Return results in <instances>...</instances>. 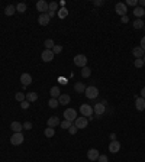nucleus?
<instances>
[{
  "mask_svg": "<svg viewBox=\"0 0 145 162\" xmlns=\"http://www.w3.org/2000/svg\"><path fill=\"white\" fill-rule=\"evenodd\" d=\"M48 9H49V3H46L45 0H39L36 3V10L41 12V13H48Z\"/></svg>",
  "mask_w": 145,
  "mask_h": 162,
  "instance_id": "obj_9",
  "label": "nucleus"
},
{
  "mask_svg": "<svg viewBox=\"0 0 145 162\" xmlns=\"http://www.w3.org/2000/svg\"><path fill=\"white\" fill-rule=\"evenodd\" d=\"M134 65L136 67V68H142V65H144V61H142V58H136L135 59Z\"/></svg>",
  "mask_w": 145,
  "mask_h": 162,
  "instance_id": "obj_34",
  "label": "nucleus"
},
{
  "mask_svg": "<svg viewBox=\"0 0 145 162\" xmlns=\"http://www.w3.org/2000/svg\"><path fill=\"white\" fill-rule=\"evenodd\" d=\"M64 117H66V120H68V122H74V120L77 119V111L74 110V108H67L66 111H64Z\"/></svg>",
  "mask_w": 145,
  "mask_h": 162,
  "instance_id": "obj_6",
  "label": "nucleus"
},
{
  "mask_svg": "<svg viewBox=\"0 0 145 162\" xmlns=\"http://www.w3.org/2000/svg\"><path fill=\"white\" fill-rule=\"evenodd\" d=\"M15 98H16L18 101H21V103H22V101H25V100H26V94H25V93H16Z\"/></svg>",
  "mask_w": 145,
  "mask_h": 162,
  "instance_id": "obj_33",
  "label": "nucleus"
},
{
  "mask_svg": "<svg viewBox=\"0 0 145 162\" xmlns=\"http://www.w3.org/2000/svg\"><path fill=\"white\" fill-rule=\"evenodd\" d=\"M93 4H94V6H103V4H105V1H103V0H94V1H93Z\"/></svg>",
  "mask_w": 145,
  "mask_h": 162,
  "instance_id": "obj_43",
  "label": "nucleus"
},
{
  "mask_svg": "<svg viewBox=\"0 0 145 162\" xmlns=\"http://www.w3.org/2000/svg\"><path fill=\"white\" fill-rule=\"evenodd\" d=\"M26 100L31 103V101H36L38 100V94L35 91H31V93H26Z\"/></svg>",
  "mask_w": 145,
  "mask_h": 162,
  "instance_id": "obj_25",
  "label": "nucleus"
},
{
  "mask_svg": "<svg viewBox=\"0 0 145 162\" xmlns=\"http://www.w3.org/2000/svg\"><path fill=\"white\" fill-rule=\"evenodd\" d=\"M74 64L80 67V68H84V67H87V56L83 54H78L74 56Z\"/></svg>",
  "mask_w": 145,
  "mask_h": 162,
  "instance_id": "obj_1",
  "label": "nucleus"
},
{
  "mask_svg": "<svg viewBox=\"0 0 145 162\" xmlns=\"http://www.w3.org/2000/svg\"><path fill=\"white\" fill-rule=\"evenodd\" d=\"M26 9H28L26 3H18V4H16V12H19V13H25Z\"/></svg>",
  "mask_w": 145,
  "mask_h": 162,
  "instance_id": "obj_26",
  "label": "nucleus"
},
{
  "mask_svg": "<svg viewBox=\"0 0 145 162\" xmlns=\"http://www.w3.org/2000/svg\"><path fill=\"white\" fill-rule=\"evenodd\" d=\"M97 162H109V159H107V156H106V155H100V156H99V159H97Z\"/></svg>",
  "mask_w": 145,
  "mask_h": 162,
  "instance_id": "obj_42",
  "label": "nucleus"
},
{
  "mask_svg": "<svg viewBox=\"0 0 145 162\" xmlns=\"http://www.w3.org/2000/svg\"><path fill=\"white\" fill-rule=\"evenodd\" d=\"M142 61H144V65H145V55H144V56H142Z\"/></svg>",
  "mask_w": 145,
  "mask_h": 162,
  "instance_id": "obj_49",
  "label": "nucleus"
},
{
  "mask_svg": "<svg viewBox=\"0 0 145 162\" xmlns=\"http://www.w3.org/2000/svg\"><path fill=\"white\" fill-rule=\"evenodd\" d=\"M115 12L122 18V16H126V12H128V7H126V4L125 3H116V6H115Z\"/></svg>",
  "mask_w": 145,
  "mask_h": 162,
  "instance_id": "obj_8",
  "label": "nucleus"
},
{
  "mask_svg": "<svg viewBox=\"0 0 145 162\" xmlns=\"http://www.w3.org/2000/svg\"><path fill=\"white\" fill-rule=\"evenodd\" d=\"M57 16H58L60 19H66L68 16V9L67 7H60L58 12H57Z\"/></svg>",
  "mask_w": 145,
  "mask_h": 162,
  "instance_id": "obj_19",
  "label": "nucleus"
},
{
  "mask_svg": "<svg viewBox=\"0 0 145 162\" xmlns=\"http://www.w3.org/2000/svg\"><path fill=\"white\" fill-rule=\"evenodd\" d=\"M58 7H60V4H58L57 1H51V3H49V9H48V12H54V13H57V12H58Z\"/></svg>",
  "mask_w": 145,
  "mask_h": 162,
  "instance_id": "obj_29",
  "label": "nucleus"
},
{
  "mask_svg": "<svg viewBox=\"0 0 145 162\" xmlns=\"http://www.w3.org/2000/svg\"><path fill=\"white\" fill-rule=\"evenodd\" d=\"M77 128H76V126H74V125H71V128H70V129H68V132H70V135H76V133H77Z\"/></svg>",
  "mask_w": 145,
  "mask_h": 162,
  "instance_id": "obj_38",
  "label": "nucleus"
},
{
  "mask_svg": "<svg viewBox=\"0 0 145 162\" xmlns=\"http://www.w3.org/2000/svg\"><path fill=\"white\" fill-rule=\"evenodd\" d=\"M80 113H81V116H84V117H90V116L93 114V107H91L90 104H81V106H80Z\"/></svg>",
  "mask_w": 145,
  "mask_h": 162,
  "instance_id": "obj_5",
  "label": "nucleus"
},
{
  "mask_svg": "<svg viewBox=\"0 0 145 162\" xmlns=\"http://www.w3.org/2000/svg\"><path fill=\"white\" fill-rule=\"evenodd\" d=\"M15 12H16V6H15V4H9V6L4 9V15H6V16H13Z\"/></svg>",
  "mask_w": 145,
  "mask_h": 162,
  "instance_id": "obj_22",
  "label": "nucleus"
},
{
  "mask_svg": "<svg viewBox=\"0 0 145 162\" xmlns=\"http://www.w3.org/2000/svg\"><path fill=\"white\" fill-rule=\"evenodd\" d=\"M58 103H60L61 106L68 104V103H70V96H68V94H61V96L58 97Z\"/></svg>",
  "mask_w": 145,
  "mask_h": 162,
  "instance_id": "obj_21",
  "label": "nucleus"
},
{
  "mask_svg": "<svg viewBox=\"0 0 145 162\" xmlns=\"http://www.w3.org/2000/svg\"><path fill=\"white\" fill-rule=\"evenodd\" d=\"M135 107H136V110H139V111H144L145 110V98H142V97L135 98Z\"/></svg>",
  "mask_w": 145,
  "mask_h": 162,
  "instance_id": "obj_15",
  "label": "nucleus"
},
{
  "mask_svg": "<svg viewBox=\"0 0 145 162\" xmlns=\"http://www.w3.org/2000/svg\"><path fill=\"white\" fill-rule=\"evenodd\" d=\"M51 21V18L48 16V13H41L39 16H38V22H39V25L41 26H46L48 23Z\"/></svg>",
  "mask_w": 145,
  "mask_h": 162,
  "instance_id": "obj_13",
  "label": "nucleus"
},
{
  "mask_svg": "<svg viewBox=\"0 0 145 162\" xmlns=\"http://www.w3.org/2000/svg\"><path fill=\"white\" fill-rule=\"evenodd\" d=\"M86 88H87V87L84 86L83 83H76V86H74V90H76L77 93H80V94H81V93H84V91H86Z\"/></svg>",
  "mask_w": 145,
  "mask_h": 162,
  "instance_id": "obj_24",
  "label": "nucleus"
},
{
  "mask_svg": "<svg viewBox=\"0 0 145 162\" xmlns=\"http://www.w3.org/2000/svg\"><path fill=\"white\" fill-rule=\"evenodd\" d=\"M141 48L145 51V36H142V39H141Z\"/></svg>",
  "mask_w": 145,
  "mask_h": 162,
  "instance_id": "obj_45",
  "label": "nucleus"
},
{
  "mask_svg": "<svg viewBox=\"0 0 145 162\" xmlns=\"http://www.w3.org/2000/svg\"><path fill=\"white\" fill-rule=\"evenodd\" d=\"M87 125H89V119L84 117V116H78L77 119L74 120V126L77 129H84V128H87Z\"/></svg>",
  "mask_w": 145,
  "mask_h": 162,
  "instance_id": "obj_3",
  "label": "nucleus"
},
{
  "mask_svg": "<svg viewBox=\"0 0 145 162\" xmlns=\"http://www.w3.org/2000/svg\"><path fill=\"white\" fill-rule=\"evenodd\" d=\"M84 94H86V97H87V98L93 100V98H96L97 96H99V90H97V87L90 86V87H87V88H86Z\"/></svg>",
  "mask_w": 145,
  "mask_h": 162,
  "instance_id": "obj_2",
  "label": "nucleus"
},
{
  "mask_svg": "<svg viewBox=\"0 0 145 162\" xmlns=\"http://www.w3.org/2000/svg\"><path fill=\"white\" fill-rule=\"evenodd\" d=\"M141 97H142V98H145V87H144V88H142V90H141Z\"/></svg>",
  "mask_w": 145,
  "mask_h": 162,
  "instance_id": "obj_47",
  "label": "nucleus"
},
{
  "mask_svg": "<svg viewBox=\"0 0 145 162\" xmlns=\"http://www.w3.org/2000/svg\"><path fill=\"white\" fill-rule=\"evenodd\" d=\"M29 106H31V104H29V101H28V100H25V101L21 103V107L25 108V110H26V108H29Z\"/></svg>",
  "mask_w": 145,
  "mask_h": 162,
  "instance_id": "obj_40",
  "label": "nucleus"
},
{
  "mask_svg": "<svg viewBox=\"0 0 145 162\" xmlns=\"http://www.w3.org/2000/svg\"><path fill=\"white\" fill-rule=\"evenodd\" d=\"M44 135L46 138H52V136L55 135V130H54V128H45Z\"/></svg>",
  "mask_w": 145,
  "mask_h": 162,
  "instance_id": "obj_27",
  "label": "nucleus"
},
{
  "mask_svg": "<svg viewBox=\"0 0 145 162\" xmlns=\"http://www.w3.org/2000/svg\"><path fill=\"white\" fill-rule=\"evenodd\" d=\"M48 106L51 108H57L60 106V103H58V98H49V101H48Z\"/></svg>",
  "mask_w": 145,
  "mask_h": 162,
  "instance_id": "obj_30",
  "label": "nucleus"
},
{
  "mask_svg": "<svg viewBox=\"0 0 145 162\" xmlns=\"http://www.w3.org/2000/svg\"><path fill=\"white\" fill-rule=\"evenodd\" d=\"M23 129L31 130L32 129V123H31V122H25V123H23Z\"/></svg>",
  "mask_w": 145,
  "mask_h": 162,
  "instance_id": "obj_39",
  "label": "nucleus"
},
{
  "mask_svg": "<svg viewBox=\"0 0 145 162\" xmlns=\"http://www.w3.org/2000/svg\"><path fill=\"white\" fill-rule=\"evenodd\" d=\"M132 55H134L135 58H142V56L145 55V51L141 48V46H136V48L132 49Z\"/></svg>",
  "mask_w": 145,
  "mask_h": 162,
  "instance_id": "obj_18",
  "label": "nucleus"
},
{
  "mask_svg": "<svg viewBox=\"0 0 145 162\" xmlns=\"http://www.w3.org/2000/svg\"><path fill=\"white\" fill-rule=\"evenodd\" d=\"M91 76V70H90L89 67H84V68H81V77L83 78H87V77Z\"/></svg>",
  "mask_w": 145,
  "mask_h": 162,
  "instance_id": "obj_28",
  "label": "nucleus"
},
{
  "mask_svg": "<svg viewBox=\"0 0 145 162\" xmlns=\"http://www.w3.org/2000/svg\"><path fill=\"white\" fill-rule=\"evenodd\" d=\"M109 151H110L112 153H118V152L121 151V143L118 141H112L110 143H109Z\"/></svg>",
  "mask_w": 145,
  "mask_h": 162,
  "instance_id": "obj_14",
  "label": "nucleus"
},
{
  "mask_svg": "<svg viewBox=\"0 0 145 162\" xmlns=\"http://www.w3.org/2000/svg\"><path fill=\"white\" fill-rule=\"evenodd\" d=\"M138 4H139V7H144V6H145V0H138Z\"/></svg>",
  "mask_w": 145,
  "mask_h": 162,
  "instance_id": "obj_46",
  "label": "nucleus"
},
{
  "mask_svg": "<svg viewBox=\"0 0 145 162\" xmlns=\"http://www.w3.org/2000/svg\"><path fill=\"white\" fill-rule=\"evenodd\" d=\"M61 122H60V117H57V116H52V117H49L48 122H46V125H48V128H55L58 126Z\"/></svg>",
  "mask_w": 145,
  "mask_h": 162,
  "instance_id": "obj_17",
  "label": "nucleus"
},
{
  "mask_svg": "<svg viewBox=\"0 0 145 162\" xmlns=\"http://www.w3.org/2000/svg\"><path fill=\"white\" fill-rule=\"evenodd\" d=\"M58 83H60V84H63V86H66V84L68 83V80H67V78H64V77H60V78H58Z\"/></svg>",
  "mask_w": 145,
  "mask_h": 162,
  "instance_id": "obj_41",
  "label": "nucleus"
},
{
  "mask_svg": "<svg viewBox=\"0 0 145 162\" xmlns=\"http://www.w3.org/2000/svg\"><path fill=\"white\" fill-rule=\"evenodd\" d=\"M96 162H97V161H96Z\"/></svg>",
  "mask_w": 145,
  "mask_h": 162,
  "instance_id": "obj_51",
  "label": "nucleus"
},
{
  "mask_svg": "<svg viewBox=\"0 0 145 162\" xmlns=\"http://www.w3.org/2000/svg\"><path fill=\"white\" fill-rule=\"evenodd\" d=\"M23 135H22V132L21 133H13L10 136V143L13 145V146H19V145H22L23 143Z\"/></svg>",
  "mask_w": 145,
  "mask_h": 162,
  "instance_id": "obj_4",
  "label": "nucleus"
},
{
  "mask_svg": "<svg viewBox=\"0 0 145 162\" xmlns=\"http://www.w3.org/2000/svg\"><path fill=\"white\" fill-rule=\"evenodd\" d=\"M54 52H52V49H45L44 52L41 54V58H42V61L44 62H51L52 59H54Z\"/></svg>",
  "mask_w": 145,
  "mask_h": 162,
  "instance_id": "obj_7",
  "label": "nucleus"
},
{
  "mask_svg": "<svg viewBox=\"0 0 145 162\" xmlns=\"http://www.w3.org/2000/svg\"><path fill=\"white\" fill-rule=\"evenodd\" d=\"M121 21H122V23H128V22H129V18H128V16H122Z\"/></svg>",
  "mask_w": 145,
  "mask_h": 162,
  "instance_id": "obj_44",
  "label": "nucleus"
},
{
  "mask_svg": "<svg viewBox=\"0 0 145 162\" xmlns=\"http://www.w3.org/2000/svg\"><path fill=\"white\" fill-rule=\"evenodd\" d=\"M61 51H63V46H61V45H55V46L52 48V52H54V55H55V54H61Z\"/></svg>",
  "mask_w": 145,
  "mask_h": 162,
  "instance_id": "obj_36",
  "label": "nucleus"
},
{
  "mask_svg": "<svg viewBox=\"0 0 145 162\" xmlns=\"http://www.w3.org/2000/svg\"><path fill=\"white\" fill-rule=\"evenodd\" d=\"M49 94H51V98H58L61 96V91H60L58 87H52V88L49 90Z\"/></svg>",
  "mask_w": 145,
  "mask_h": 162,
  "instance_id": "obj_23",
  "label": "nucleus"
},
{
  "mask_svg": "<svg viewBox=\"0 0 145 162\" xmlns=\"http://www.w3.org/2000/svg\"><path fill=\"white\" fill-rule=\"evenodd\" d=\"M55 15L57 13H54V12H48V16H49V18H54Z\"/></svg>",
  "mask_w": 145,
  "mask_h": 162,
  "instance_id": "obj_48",
  "label": "nucleus"
},
{
  "mask_svg": "<svg viewBox=\"0 0 145 162\" xmlns=\"http://www.w3.org/2000/svg\"><path fill=\"white\" fill-rule=\"evenodd\" d=\"M21 83H22V86L25 87V88L28 86H31V84H32V76L28 74V73H23L22 76H21Z\"/></svg>",
  "mask_w": 145,
  "mask_h": 162,
  "instance_id": "obj_10",
  "label": "nucleus"
},
{
  "mask_svg": "<svg viewBox=\"0 0 145 162\" xmlns=\"http://www.w3.org/2000/svg\"><path fill=\"white\" fill-rule=\"evenodd\" d=\"M99 156H100V153H99V151H97V149H94V148H91V149H89V151H87V158H89L90 161L96 162L97 159H99Z\"/></svg>",
  "mask_w": 145,
  "mask_h": 162,
  "instance_id": "obj_11",
  "label": "nucleus"
},
{
  "mask_svg": "<svg viewBox=\"0 0 145 162\" xmlns=\"http://www.w3.org/2000/svg\"><path fill=\"white\" fill-rule=\"evenodd\" d=\"M134 15L136 16V19H141V18L145 15L144 7H139V6H136V7L134 9Z\"/></svg>",
  "mask_w": 145,
  "mask_h": 162,
  "instance_id": "obj_20",
  "label": "nucleus"
},
{
  "mask_svg": "<svg viewBox=\"0 0 145 162\" xmlns=\"http://www.w3.org/2000/svg\"><path fill=\"white\" fill-rule=\"evenodd\" d=\"M126 7L128 6H134V7H136V4H138V0H126Z\"/></svg>",
  "mask_w": 145,
  "mask_h": 162,
  "instance_id": "obj_37",
  "label": "nucleus"
},
{
  "mask_svg": "<svg viewBox=\"0 0 145 162\" xmlns=\"http://www.w3.org/2000/svg\"><path fill=\"white\" fill-rule=\"evenodd\" d=\"M44 45H45V49H52V48L55 46V43H54V41H52V39H46Z\"/></svg>",
  "mask_w": 145,
  "mask_h": 162,
  "instance_id": "obj_32",
  "label": "nucleus"
},
{
  "mask_svg": "<svg viewBox=\"0 0 145 162\" xmlns=\"http://www.w3.org/2000/svg\"><path fill=\"white\" fill-rule=\"evenodd\" d=\"M71 125H73V123H71V122H68V120L61 122V128H63V129H70V128H71Z\"/></svg>",
  "mask_w": 145,
  "mask_h": 162,
  "instance_id": "obj_35",
  "label": "nucleus"
},
{
  "mask_svg": "<svg viewBox=\"0 0 145 162\" xmlns=\"http://www.w3.org/2000/svg\"><path fill=\"white\" fill-rule=\"evenodd\" d=\"M10 129L13 130V133H21L23 129V125L19 122H12L10 123Z\"/></svg>",
  "mask_w": 145,
  "mask_h": 162,
  "instance_id": "obj_16",
  "label": "nucleus"
},
{
  "mask_svg": "<svg viewBox=\"0 0 145 162\" xmlns=\"http://www.w3.org/2000/svg\"><path fill=\"white\" fill-rule=\"evenodd\" d=\"M132 25H134V28H135V29H141V28H144V25H145V23L142 22V19H135Z\"/></svg>",
  "mask_w": 145,
  "mask_h": 162,
  "instance_id": "obj_31",
  "label": "nucleus"
},
{
  "mask_svg": "<svg viewBox=\"0 0 145 162\" xmlns=\"http://www.w3.org/2000/svg\"><path fill=\"white\" fill-rule=\"evenodd\" d=\"M144 29H145V25H144Z\"/></svg>",
  "mask_w": 145,
  "mask_h": 162,
  "instance_id": "obj_50",
  "label": "nucleus"
},
{
  "mask_svg": "<svg viewBox=\"0 0 145 162\" xmlns=\"http://www.w3.org/2000/svg\"><path fill=\"white\" fill-rule=\"evenodd\" d=\"M105 111H106V104H103V103H97V104H94V107H93V113H96V116H102Z\"/></svg>",
  "mask_w": 145,
  "mask_h": 162,
  "instance_id": "obj_12",
  "label": "nucleus"
}]
</instances>
